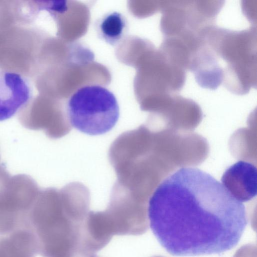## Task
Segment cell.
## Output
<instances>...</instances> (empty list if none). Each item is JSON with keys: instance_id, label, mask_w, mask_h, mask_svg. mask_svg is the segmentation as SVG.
Returning <instances> with one entry per match:
<instances>
[{"instance_id": "1", "label": "cell", "mask_w": 257, "mask_h": 257, "mask_svg": "<svg viewBox=\"0 0 257 257\" xmlns=\"http://www.w3.org/2000/svg\"><path fill=\"white\" fill-rule=\"evenodd\" d=\"M150 227L174 256L218 254L239 242L247 219L244 204L208 173L182 168L156 188L148 207Z\"/></svg>"}, {"instance_id": "2", "label": "cell", "mask_w": 257, "mask_h": 257, "mask_svg": "<svg viewBox=\"0 0 257 257\" xmlns=\"http://www.w3.org/2000/svg\"><path fill=\"white\" fill-rule=\"evenodd\" d=\"M90 193L78 182L61 189H41L29 214L38 254L42 257H78L84 254V238L90 211Z\"/></svg>"}, {"instance_id": "3", "label": "cell", "mask_w": 257, "mask_h": 257, "mask_svg": "<svg viewBox=\"0 0 257 257\" xmlns=\"http://www.w3.org/2000/svg\"><path fill=\"white\" fill-rule=\"evenodd\" d=\"M204 38L219 60L225 63L222 83L227 89L243 95L256 88V27L237 31L213 25Z\"/></svg>"}, {"instance_id": "4", "label": "cell", "mask_w": 257, "mask_h": 257, "mask_svg": "<svg viewBox=\"0 0 257 257\" xmlns=\"http://www.w3.org/2000/svg\"><path fill=\"white\" fill-rule=\"evenodd\" d=\"M66 110L72 127L92 136L110 131L119 115L114 94L99 85H86L78 89L68 99Z\"/></svg>"}, {"instance_id": "5", "label": "cell", "mask_w": 257, "mask_h": 257, "mask_svg": "<svg viewBox=\"0 0 257 257\" xmlns=\"http://www.w3.org/2000/svg\"><path fill=\"white\" fill-rule=\"evenodd\" d=\"M41 188L26 174L11 176L0 168V235L29 229L30 210Z\"/></svg>"}, {"instance_id": "6", "label": "cell", "mask_w": 257, "mask_h": 257, "mask_svg": "<svg viewBox=\"0 0 257 257\" xmlns=\"http://www.w3.org/2000/svg\"><path fill=\"white\" fill-rule=\"evenodd\" d=\"M102 214L113 235H139L148 229L146 202L115 183Z\"/></svg>"}, {"instance_id": "7", "label": "cell", "mask_w": 257, "mask_h": 257, "mask_svg": "<svg viewBox=\"0 0 257 257\" xmlns=\"http://www.w3.org/2000/svg\"><path fill=\"white\" fill-rule=\"evenodd\" d=\"M32 91L21 74L0 69V121L14 116L31 100Z\"/></svg>"}, {"instance_id": "8", "label": "cell", "mask_w": 257, "mask_h": 257, "mask_svg": "<svg viewBox=\"0 0 257 257\" xmlns=\"http://www.w3.org/2000/svg\"><path fill=\"white\" fill-rule=\"evenodd\" d=\"M221 184L237 200L246 202L257 194V169L253 164L239 161L224 172Z\"/></svg>"}, {"instance_id": "9", "label": "cell", "mask_w": 257, "mask_h": 257, "mask_svg": "<svg viewBox=\"0 0 257 257\" xmlns=\"http://www.w3.org/2000/svg\"><path fill=\"white\" fill-rule=\"evenodd\" d=\"M189 71L202 88L214 90L223 82V69L219 58L204 41L193 56Z\"/></svg>"}, {"instance_id": "10", "label": "cell", "mask_w": 257, "mask_h": 257, "mask_svg": "<svg viewBox=\"0 0 257 257\" xmlns=\"http://www.w3.org/2000/svg\"><path fill=\"white\" fill-rule=\"evenodd\" d=\"M38 244L34 233L22 228L0 235V257H35Z\"/></svg>"}, {"instance_id": "11", "label": "cell", "mask_w": 257, "mask_h": 257, "mask_svg": "<svg viewBox=\"0 0 257 257\" xmlns=\"http://www.w3.org/2000/svg\"><path fill=\"white\" fill-rule=\"evenodd\" d=\"M95 27L99 38L107 44L115 45L125 36L128 29L125 17L117 12H108L96 21Z\"/></svg>"}, {"instance_id": "12", "label": "cell", "mask_w": 257, "mask_h": 257, "mask_svg": "<svg viewBox=\"0 0 257 257\" xmlns=\"http://www.w3.org/2000/svg\"><path fill=\"white\" fill-rule=\"evenodd\" d=\"M242 13L251 23L256 26L257 1L256 0L244 1L241 4Z\"/></svg>"}, {"instance_id": "13", "label": "cell", "mask_w": 257, "mask_h": 257, "mask_svg": "<svg viewBox=\"0 0 257 257\" xmlns=\"http://www.w3.org/2000/svg\"><path fill=\"white\" fill-rule=\"evenodd\" d=\"M82 257H99L97 255H96L95 254H88L84 255Z\"/></svg>"}, {"instance_id": "14", "label": "cell", "mask_w": 257, "mask_h": 257, "mask_svg": "<svg viewBox=\"0 0 257 257\" xmlns=\"http://www.w3.org/2000/svg\"><path fill=\"white\" fill-rule=\"evenodd\" d=\"M1 166H2L0 165V168L1 167Z\"/></svg>"}]
</instances>
